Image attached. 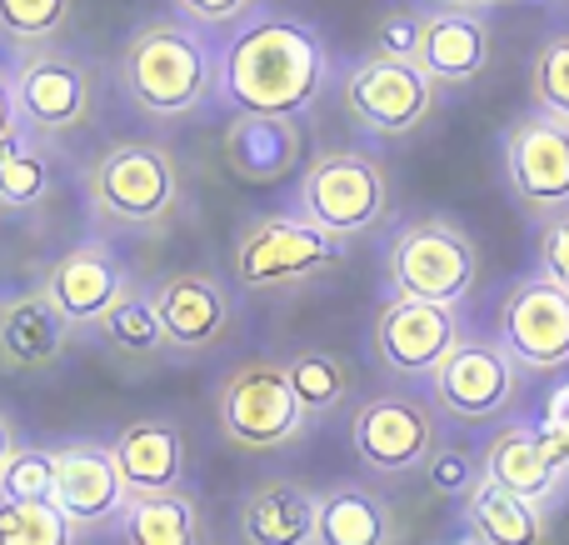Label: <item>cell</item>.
Listing matches in <instances>:
<instances>
[{"label":"cell","mask_w":569,"mask_h":545,"mask_svg":"<svg viewBox=\"0 0 569 545\" xmlns=\"http://www.w3.org/2000/svg\"><path fill=\"white\" fill-rule=\"evenodd\" d=\"M220 96L250 120H295L330 86V46L300 16L256 10L216 60Z\"/></svg>","instance_id":"cell-1"},{"label":"cell","mask_w":569,"mask_h":545,"mask_svg":"<svg viewBox=\"0 0 569 545\" xmlns=\"http://www.w3.org/2000/svg\"><path fill=\"white\" fill-rule=\"evenodd\" d=\"M120 86L130 106L156 120L190 116L216 90V50L186 20H156L120 50Z\"/></svg>","instance_id":"cell-2"},{"label":"cell","mask_w":569,"mask_h":545,"mask_svg":"<svg viewBox=\"0 0 569 545\" xmlns=\"http://www.w3.org/2000/svg\"><path fill=\"white\" fill-rule=\"evenodd\" d=\"M180 160L160 140H116L86 170V206L106 230H156L180 210Z\"/></svg>","instance_id":"cell-3"},{"label":"cell","mask_w":569,"mask_h":545,"mask_svg":"<svg viewBox=\"0 0 569 545\" xmlns=\"http://www.w3.org/2000/svg\"><path fill=\"white\" fill-rule=\"evenodd\" d=\"M385 276L400 300H425V306L455 310L480 280V250L460 220L420 216L405 220L385 246Z\"/></svg>","instance_id":"cell-4"},{"label":"cell","mask_w":569,"mask_h":545,"mask_svg":"<svg viewBox=\"0 0 569 545\" xmlns=\"http://www.w3.org/2000/svg\"><path fill=\"white\" fill-rule=\"evenodd\" d=\"M300 216L335 240L370 236L390 216V176L365 150H320L300 176Z\"/></svg>","instance_id":"cell-5"},{"label":"cell","mask_w":569,"mask_h":545,"mask_svg":"<svg viewBox=\"0 0 569 545\" xmlns=\"http://www.w3.org/2000/svg\"><path fill=\"white\" fill-rule=\"evenodd\" d=\"M216 420L220 436L236 450H250V456L295 446L310 426L280 360H246V366L230 370L216 396Z\"/></svg>","instance_id":"cell-6"},{"label":"cell","mask_w":569,"mask_h":545,"mask_svg":"<svg viewBox=\"0 0 569 545\" xmlns=\"http://www.w3.org/2000/svg\"><path fill=\"white\" fill-rule=\"evenodd\" d=\"M236 286L246 290H284L325 276L345 260V240L315 230L300 210H276V216L250 220L236 236Z\"/></svg>","instance_id":"cell-7"},{"label":"cell","mask_w":569,"mask_h":545,"mask_svg":"<svg viewBox=\"0 0 569 545\" xmlns=\"http://www.w3.org/2000/svg\"><path fill=\"white\" fill-rule=\"evenodd\" d=\"M10 100H16V126L30 136H66L80 130L96 110V80L90 66L70 50H26L10 70Z\"/></svg>","instance_id":"cell-8"},{"label":"cell","mask_w":569,"mask_h":545,"mask_svg":"<svg viewBox=\"0 0 569 545\" xmlns=\"http://www.w3.org/2000/svg\"><path fill=\"white\" fill-rule=\"evenodd\" d=\"M525 390V370L500 340L485 336H465L450 356L440 360V370L430 376V396L445 416L465 420V426H480L495 420L520 400Z\"/></svg>","instance_id":"cell-9"},{"label":"cell","mask_w":569,"mask_h":545,"mask_svg":"<svg viewBox=\"0 0 569 545\" xmlns=\"http://www.w3.org/2000/svg\"><path fill=\"white\" fill-rule=\"evenodd\" d=\"M440 106V86L415 60H380L365 56L345 76V110L370 136H415Z\"/></svg>","instance_id":"cell-10"},{"label":"cell","mask_w":569,"mask_h":545,"mask_svg":"<svg viewBox=\"0 0 569 545\" xmlns=\"http://www.w3.org/2000/svg\"><path fill=\"white\" fill-rule=\"evenodd\" d=\"M350 446L375 476H415L440 450V426L420 396H370L355 406Z\"/></svg>","instance_id":"cell-11"},{"label":"cell","mask_w":569,"mask_h":545,"mask_svg":"<svg viewBox=\"0 0 569 545\" xmlns=\"http://www.w3.org/2000/svg\"><path fill=\"white\" fill-rule=\"evenodd\" d=\"M505 186L540 220L569 210V120L530 106L505 130Z\"/></svg>","instance_id":"cell-12"},{"label":"cell","mask_w":569,"mask_h":545,"mask_svg":"<svg viewBox=\"0 0 569 545\" xmlns=\"http://www.w3.org/2000/svg\"><path fill=\"white\" fill-rule=\"evenodd\" d=\"M495 340L520 360V370H565L569 366V296L535 270L515 280L495 316Z\"/></svg>","instance_id":"cell-13"},{"label":"cell","mask_w":569,"mask_h":545,"mask_svg":"<svg viewBox=\"0 0 569 545\" xmlns=\"http://www.w3.org/2000/svg\"><path fill=\"white\" fill-rule=\"evenodd\" d=\"M460 340H465V326L455 310L425 306V300H400V296H390V306L375 316V330H370L375 360L390 376H405V380H420V376L430 380Z\"/></svg>","instance_id":"cell-14"},{"label":"cell","mask_w":569,"mask_h":545,"mask_svg":"<svg viewBox=\"0 0 569 545\" xmlns=\"http://www.w3.org/2000/svg\"><path fill=\"white\" fill-rule=\"evenodd\" d=\"M40 290H46L50 306L70 320V330H80V326H100V316L126 296L130 270L106 240H86V246L66 250V256L46 270Z\"/></svg>","instance_id":"cell-15"},{"label":"cell","mask_w":569,"mask_h":545,"mask_svg":"<svg viewBox=\"0 0 569 545\" xmlns=\"http://www.w3.org/2000/svg\"><path fill=\"white\" fill-rule=\"evenodd\" d=\"M156 316H160V336L170 350L180 356H200V350L220 346L230 330V290L226 280L206 276V270H180V276L160 280L156 290Z\"/></svg>","instance_id":"cell-16"},{"label":"cell","mask_w":569,"mask_h":545,"mask_svg":"<svg viewBox=\"0 0 569 545\" xmlns=\"http://www.w3.org/2000/svg\"><path fill=\"white\" fill-rule=\"evenodd\" d=\"M126 501V480H120L106 440H70L56 450V506L76 531L120 521Z\"/></svg>","instance_id":"cell-17"},{"label":"cell","mask_w":569,"mask_h":545,"mask_svg":"<svg viewBox=\"0 0 569 545\" xmlns=\"http://www.w3.org/2000/svg\"><path fill=\"white\" fill-rule=\"evenodd\" d=\"M495 30L480 10H425L420 16V50L415 66L435 86H475L490 70Z\"/></svg>","instance_id":"cell-18"},{"label":"cell","mask_w":569,"mask_h":545,"mask_svg":"<svg viewBox=\"0 0 569 545\" xmlns=\"http://www.w3.org/2000/svg\"><path fill=\"white\" fill-rule=\"evenodd\" d=\"M480 470H485V480L505 486L520 501H535V506H545L550 496H560V486L569 476V466L555 456V446L545 440V430L525 426V420L500 426L490 440H485Z\"/></svg>","instance_id":"cell-19"},{"label":"cell","mask_w":569,"mask_h":545,"mask_svg":"<svg viewBox=\"0 0 569 545\" xmlns=\"http://www.w3.org/2000/svg\"><path fill=\"white\" fill-rule=\"evenodd\" d=\"M116 470L126 480V496H170L186 486V440L170 420H130L116 440H110Z\"/></svg>","instance_id":"cell-20"},{"label":"cell","mask_w":569,"mask_h":545,"mask_svg":"<svg viewBox=\"0 0 569 545\" xmlns=\"http://www.w3.org/2000/svg\"><path fill=\"white\" fill-rule=\"evenodd\" d=\"M70 320L46 300V290H16L0 300V366L46 370L66 356Z\"/></svg>","instance_id":"cell-21"},{"label":"cell","mask_w":569,"mask_h":545,"mask_svg":"<svg viewBox=\"0 0 569 545\" xmlns=\"http://www.w3.org/2000/svg\"><path fill=\"white\" fill-rule=\"evenodd\" d=\"M320 490L300 480H260L240 506V541L246 545H315Z\"/></svg>","instance_id":"cell-22"},{"label":"cell","mask_w":569,"mask_h":545,"mask_svg":"<svg viewBox=\"0 0 569 545\" xmlns=\"http://www.w3.org/2000/svg\"><path fill=\"white\" fill-rule=\"evenodd\" d=\"M315 545H395V516L375 490L330 486L320 490Z\"/></svg>","instance_id":"cell-23"},{"label":"cell","mask_w":569,"mask_h":545,"mask_svg":"<svg viewBox=\"0 0 569 545\" xmlns=\"http://www.w3.org/2000/svg\"><path fill=\"white\" fill-rule=\"evenodd\" d=\"M465 526L480 545H545V511L495 480H480L465 496Z\"/></svg>","instance_id":"cell-24"},{"label":"cell","mask_w":569,"mask_h":545,"mask_svg":"<svg viewBox=\"0 0 569 545\" xmlns=\"http://www.w3.org/2000/svg\"><path fill=\"white\" fill-rule=\"evenodd\" d=\"M120 536H126V545H206V536H200V511L186 490L126 501Z\"/></svg>","instance_id":"cell-25"},{"label":"cell","mask_w":569,"mask_h":545,"mask_svg":"<svg viewBox=\"0 0 569 545\" xmlns=\"http://www.w3.org/2000/svg\"><path fill=\"white\" fill-rule=\"evenodd\" d=\"M284 376H290L295 400H300V410L310 420L340 410L355 390V370L345 366L335 350H300V356L284 360Z\"/></svg>","instance_id":"cell-26"},{"label":"cell","mask_w":569,"mask_h":545,"mask_svg":"<svg viewBox=\"0 0 569 545\" xmlns=\"http://www.w3.org/2000/svg\"><path fill=\"white\" fill-rule=\"evenodd\" d=\"M50 180H56L50 156L36 146V136H30V130L16 126L6 140H0V206H6V210L40 206V200L50 196Z\"/></svg>","instance_id":"cell-27"},{"label":"cell","mask_w":569,"mask_h":545,"mask_svg":"<svg viewBox=\"0 0 569 545\" xmlns=\"http://www.w3.org/2000/svg\"><path fill=\"white\" fill-rule=\"evenodd\" d=\"M96 330L116 350H130V356H150V350L166 346V336H160V316H156V296H150V290H126V296L100 316Z\"/></svg>","instance_id":"cell-28"},{"label":"cell","mask_w":569,"mask_h":545,"mask_svg":"<svg viewBox=\"0 0 569 545\" xmlns=\"http://www.w3.org/2000/svg\"><path fill=\"white\" fill-rule=\"evenodd\" d=\"M76 536L56 501H0V545H76Z\"/></svg>","instance_id":"cell-29"},{"label":"cell","mask_w":569,"mask_h":545,"mask_svg":"<svg viewBox=\"0 0 569 545\" xmlns=\"http://www.w3.org/2000/svg\"><path fill=\"white\" fill-rule=\"evenodd\" d=\"M76 0H0V40L40 50L70 26Z\"/></svg>","instance_id":"cell-30"},{"label":"cell","mask_w":569,"mask_h":545,"mask_svg":"<svg viewBox=\"0 0 569 545\" xmlns=\"http://www.w3.org/2000/svg\"><path fill=\"white\" fill-rule=\"evenodd\" d=\"M530 100L545 116L569 120V30H555L540 40L530 60Z\"/></svg>","instance_id":"cell-31"},{"label":"cell","mask_w":569,"mask_h":545,"mask_svg":"<svg viewBox=\"0 0 569 545\" xmlns=\"http://www.w3.org/2000/svg\"><path fill=\"white\" fill-rule=\"evenodd\" d=\"M276 130L280 120H250L230 136V160L246 180H276L284 166L295 160V150H276Z\"/></svg>","instance_id":"cell-32"},{"label":"cell","mask_w":569,"mask_h":545,"mask_svg":"<svg viewBox=\"0 0 569 545\" xmlns=\"http://www.w3.org/2000/svg\"><path fill=\"white\" fill-rule=\"evenodd\" d=\"M0 501H56V450L20 446L0 470Z\"/></svg>","instance_id":"cell-33"},{"label":"cell","mask_w":569,"mask_h":545,"mask_svg":"<svg viewBox=\"0 0 569 545\" xmlns=\"http://www.w3.org/2000/svg\"><path fill=\"white\" fill-rule=\"evenodd\" d=\"M535 266H540V276L550 286H560L569 296V210L540 220V230H535Z\"/></svg>","instance_id":"cell-34"},{"label":"cell","mask_w":569,"mask_h":545,"mask_svg":"<svg viewBox=\"0 0 569 545\" xmlns=\"http://www.w3.org/2000/svg\"><path fill=\"white\" fill-rule=\"evenodd\" d=\"M420 50V10H395L375 26V56L380 60H415Z\"/></svg>","instance_id":"cell-35"},{"label":"cell","mask_w":569,"mask_h":545,"mask_svg":"<svg viewBox=\"0 0 569 545\" xmlns=\"http://www.w3.org/2000/svg\"><path fill=\"white\" fill-rule=\"evenodd\" d=\"M425 470H430V486L440 490V496H470V490L485 480L480 460L460 456V450H435V460Z\"/></svg>","instance_id":"cell-36"},{"label":"cell","mask_w":569,"mask_h":545,"mask_svg":"<svg viewBox=\"0 0 569 545\" xmlns=\"http://www.w3.org/2000/svg\"><path fill=\"white\" fill-rule=\"evenodd\" d=\"M186 26H240L256 16V0H176Z\"/></svg>","instance_id":"cell-37"},{"label":"cell","mask_w":569,"mask_h":545,"mask_svg":"<svg viewBox=\"0 0 569 545\" xmlns=\"http://www.w3.org/2000/svg\"><path fill=\"white\" fill-rule=\"evenodd\" d=\"M545 440L555 446V456L569 466V380L565 386H555V396H550V406H545Z\"/></svg>","instance_id":"cell-38"},{"label":"cell","mask_w":569,"mask_h":545,"mask_svg":"<svg viewBox=\"0 0 569 545\" xmlns=\"http://www.w3.org/2000/svg\"><path fill=\"white\" fill-rule=\"evenodd\" d=\"M16 130V100H10V76L0 70V140Z\"/></svg>","instance_id":"cell-39"},{"label":"cell","mask_w":569,"mask_h":545,"mask_svg":"<svg viewBox=\"0 0 569 545\" xmlns=\"http://www.w3.org/2000/svg\"><path fill=\"white\" fill-rule=\"evenodd\" d=\"M16 450H20V440H16V426H10V420L0 416V470L10 466V456H16Z\"/></svg>","instance_id":"cell-40"},{"label":"cell","mask_w":569,"mask_h":545,"mask_svg":"<svg viewBox=\"0 0 569 545\" xmlns=\"http://www.w3.org/2000/svg\"><path fill=\"white\" fill-rule=\"evenodd\" d=\"M440 10H485V6H500V0H435Z\"/></svg>","instance_id":"cell-41"},{"label":"cell","mask_w":569,"mask_h":545,"mask_svg":"<svg viewBox=\"0 0 569 545\" xmlns=\"http://www.w3.org/2000/svg\"><path fill=\"white\" fill-rule=\"evenodd\" d=\"M465 545H480V541H475V536H470V541H465Z\"/></svg>","instance_id":"cell-42"}]
</instances>
